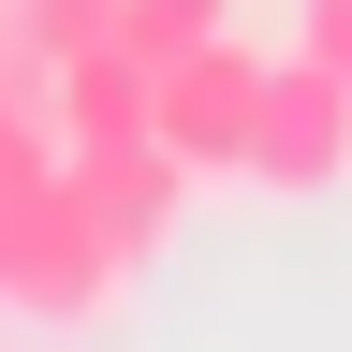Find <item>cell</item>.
Segmentation results:
<instances>
[{"label": "cell", "instance_id": "6da1fadb", "mask_svg": "<svg viewBox=\"0 0 352 352\" xmlns=\"http://www.w3.org/2000/svg\"><path fill=\"white\" fill-rule=\"evenodd\" d=\"M74 162V147H59ZM132 294V250L118 220L74 191V176H44V191L15 206V250H0V308H30V323H103V308Z\"/></svg>", "mask_w": 352, "mask_h": 352}, {"label": "cell", "instance_id": "7a4b0ae2", "mask_svg": "<svg viewBox=\"0 0 352 352\" xmlns=\"http://www.w3.org/2000/svg\"><path fill=\"white\" fill-rule=\"evenodd\" d=\"M352 176V88L308 59H264V118H250V191H279V206H323Z\"/></svg>", "mask_w": 352, "mask_h": 352}, {"label": "cell", "instance_id": "3957f363", "mask_svg": "<svg viewBox=\"0 0 352 352\" xmlns=\"http://www.w3.org/2000/svg\"><path fill=\"white\" fill-rule=\"evenodd\" d=\"M250 118H264V59H250L235 30L191 44V59H162V88H147V132L191 176H250Z\"/></svg>", "mask_w": 352, "mask_h": 352}, {"label": "cell", "instance_id": "277c9868", "mask_svg": "<svg viewBox=\"0 0 352 352\" xmlns=\"http://www.w3.org/2000/svg\"><path fill=\"white\" fill-rule=\"evenodd\" d=\"M59 176L118 220V250H132V264H147V250H176V220H191V191H206V176L162 147V132H103V147H74Z\"/></svg>", "mask_w": 352, "mask_h": 352}, {"label": "cell", "instance_id": "5b68a950", "mask_svg": "<svg viewBox=\"0 0 352 352\" xmlns=\"http://www.w3.org/2000/svg\"><path fill=\"white\" fill-rule=\"evenodd\" d=\"M147 59H132V44L103 30V44H74L59 74H44V103H59V147H103V132H147Z\"/></svg>", "mask_w": 352, "mask_h": 352}, {"label": "cell", "instance_id": "8992f818", "mask_svg": "<svg viewBox=\"0 0 352 352\" xmlns=\"http://www.w3.org/2000/svg\"><path fill=\"white\" fill-rule=\"evenodd\" d=\"M220 30H235V0H118V44H132V59H191V44H220Z\"/></svg>", "mask_w": 352, "mask_h": 352}, {"label": "cell", "instance_id": "52a82bcc", "mask_svg": "<svg viewBox=\"0 0 352 352\" xmlns=\"http://www.w3.org/2000/svg\"><path fill=\"white\" fill-rule=\"evenodd\" d=\"M44 176H59V103L0 88V191H44Z\"/></svg>", "mask_w": 352, "mask_h": 352}, {"label": "cell", "instance_id": "ba28073f", "mask_svg": "<svg viewBox=\"0 0 352 352\" xmlns=\"http://www.w3.org/2000/svg\"><path fill=\"white\" fill-rule=\"evenodd\" d=\"M294 44H308V59L352 88V0H294Z\"/></svg>", "mask_w": 352, "mask_h": 352}]
</instances>
